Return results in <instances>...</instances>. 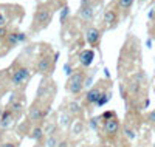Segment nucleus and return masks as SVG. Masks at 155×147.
Wrapping results in <instances>:
<instances>
[{"label":"nucleus","mask_w":155,"mask_h":147,"mask_svg":"<svg viewBox=\"0 0 155 147\" xmlns=\"http://www.w3.org/2000/svg\"><path fill=\"white\" fill-rule=\"evenodd\" d=\"M84 73H76L73 74L70 79H68V82H67V91L73 93V95H78V93H81L82 88H84Z\"/></svg>","instance_id":"nucleus-1"},{"label":"nucleus","mask_w":155,"mask_h":147,"mask_svg":"<svg viewBox=\"0 0 155 147\" xmlns=\"http://www.w3.org/2000/svg\"><path fill=\"white\" fill-rule=\"evenodd\" d=\"M50 20H51V11L48 8H41L34 16V26L36 28H44L50 23Z\"/></svg>","instance_id":"nucleus-2"},{"label":"nucleus","mask_w":155,"mask_h":147,"mask_svg":"<svg viewBox=\"0 0 155 147\" xmlns=\"http://www.w3.org/2000/svg\"><path fill=\"white\" fill-rule=\"evenodd\" d=\"M28 76H30V70L27 68V67H19V68L12 73L11 81H12L14 85H20V84H23L25 81H27Z\"/></svg>","instance_id":"nucleus-3"},{"label":"nucleus","mask_w":155,"mask_h":147,"mask_svg":"<svg viewBox=\"0 0 155 147\" xmlns=\"http://www.w3.org/2000/svg\"><path fill=\"white\" fill-rule=\"evenodd\" d=\"M102 130L107 136H115L120 130V121L116 118H112V119H107L104 121V126H102Z\"/></svg>","instance_id":"nucleus-4"},{"label":"nucleus","mask_w":155,"mask_h":147,"mask_svg":"<svg viewBox=\"0 0 155 147\" xmlns=\"http://www.w3.org/2000/svg\"><path fill=\"white\" fill-rule=\"evenodd\" d=\"M99 37H101V33H99V30H98V28H95V26H90V28L87 30V33H85V39H87V42H88V45H92V47L98 45Z\"/></svg>","instance_id":"nucleus-5"},{"label":"nucleus","mask_w":155,"mask_h":147,"mask_svg":"<svg viewBox=\"0 0 155 147\" xmlns=\"http://www.w3.org/2000/svg\"><path fill=\"white\" fill-rule=\"evenodd\" d=\"M93 59H95V51L93 50H84L79 53V62L82 67H90L93 64Z\"/></svg>","instance_id":"nucleus-6"},{"label":"nucleus","mask_w":155,"mask_h":147,"mask_svg":"<svg viewBox=\"0 0 155 147\" xmlns=\"http://www.w3.org/2000/svg\"><path fill=\"white\" fill-rule=\"evenodd\" d=\"M22 41H25V34H22V33H9L6 36V44L9 47H16Z\"/></svg>","instance_id":"nucleus-7"},{"label":"nucleus","mask_w":155,"mask_h":147,"mask_svg":"<svg viewBox=\"0 0 155 147\" xmlns=\"http://www.w3.org/2000/svg\"><path fill=\"white\" fill-rule=\"evenodd\" d=\"M28 116H30L31 121H41V119H44V116H45V112H42V109H39L37 105H33L28 110Z\"/></svg>","instance_id":"nucleus-8"},{"label":"nucleus","mask_w":155,"mask_h":147,"mask_svg":"<svg viewBox=\"0 0 155 147\" xmlns=\"http://www.w3.org/2000/svg\"><path fill=\"white\" fill-rule=\"evenodd\" d=\"M101 95H102V91H101L99 88H92V90L87 93L85 99H87V102H90V104H98L99 99H101Z\"/></svg>","instance_id":"nucleus-9"},{"label":"nucleus","mask_w":155,"mask_h":147,"mask_svg":"<svg viewBox=\"0 0 155 147\" xmlns=\"http://www.w3.org/2000/svg\"><path fill=\"white\" fill-rule=\"evenodd\" d=\"M51 70V60L48 57H42L37 62V71L39 73H48Z\"/></svg>","instance_id":"nucleus-10"},{"label":"nucleus","mask_w":155,"mask_h":147,"mask_svg":"<svg viewBox=\"0 0 155 147\" xmlns=\"http://www.w3.org/2000/svg\"><path fill=\"white\" fill-rule=\"evenodd\" d=\"M104 22L107 23V25H115L116 22H118V14L113 11V9H107L106 12H104Z\"/></svg>","instance_id":"nucleus-11"},{"label":"nucleus","mask_w":155,"mask_h":147,"mask_svg":"<svg viewBox=\"0 0 155 147\" xmlns=\"http://www.w3.org/2000/svg\"><path fill=\"white\" fill-rule=\"evenodd\" d=\"M79 16H81L82 19H85V20H92L93 16H95V9H93V6L90 5V6H84V8H81V9H79Z\"/></svg>","instance_id":"nucleus-12"},{"label":"nucleus","mask_w":155,"mask_h":147,"mask_svg":"<svg viewBox=\"0 0 155 147\" xmlns=\"http://www.w3.org/2000/svg\"><path fill=\"white\" fill-rule=\"evenodd\" d=\"M12 115L14 113H12L11 110H5L2 118H0V127H8L12 122Z\"/></svg>","instance_id":"nucleus-13"},{"label":"nucleus","mask_w":155,"mask_h":147,"mask_svg":"<svg viewBox=\"0 0 155 147\" xmlns=\"http://www.w3.org/2000/svg\"><path fill=\"white\" fill-rule=\"evenodd\" d=\"M30 138H31L33 141H41V139L44 138V130H42L41 127L33 129V130H31V133H30Z\"/></svg>","instance_id":"nucleus-14"},{"label":"nucleus","mask_w":155,"mask_h":147,"mask_svg":"<svg viewBox=\"0 0 155 147\" xmlns=\"http://www.w3.org/2000/svg\"><path fill=\"white\" fill-rule=\"evenodd\" d=\"M127 88H129V93H132V95H137V93L141 90V84H140L138 81H135V79H132V81L129 82Z\"/></svg>","instance_id":"nucleus-15"},{"label":"nucleus","mask_w":155,"mask_h":147,"mask_svg":"<svg viewBox=\"0 0 155 147\" xmlns=\"http://www.w3.org/2000/svg\"><path fill=\"white\" fill-rule=\"evenodd\" d=\"M9 110H11L12 113H20V112H22V104L12 99L11 104H9Z\"/></svg>","instance_id":"nucleus-16"},{"label":"nucleus","mask_w":155,"mask_h":147,"mask_svg":"<svg viewBox=\"0 0 155 147\" xmlns=\"http://www.w3.org/2000/svg\"><path fill=\"white\" fill-rule=\"evenodd\" d=\"M134 5V0H118V6L121 9H129Z\"/></svg>","instance_id":"nucleus-17"},{"label":"nucleus","mask_w":155,"mask_h":147,"mask_svg":"<svg viewBox=\"0 0 155 147\" xmlns=\"http://www.w3.org/2000/svg\"><path fill=\"white\" fill-rule=\"evenodd\" d=\"M124 135L129 139H134L135 138V130L134 129H129V127H124Z\"/></svg>","instance_id":"nucleus-18"},{"label":"nucleus","mask_w":155,"mask_h":147,"mask_svg":"<svg viewBox=\"0 0 155 147\" xmlns=\"http://www.w3.org/2000/svg\"><path fill=\"white\" fill-rule=\"evenodd\" d=\"M109 99H110V93H102L101 99H99V102H98L96 105H104L106 102H109Z\"/></svg>","instance_id":"nucleus-19"},{"label":"nucleus","mask_w":155,"mask_h":147,"mask_svg":"<svg viewBox=\"0 0 155 147\" xmlns=\"http://www.w3.org/2000/svg\"><path fill=\"white\" fill-rule=\"evenodd\" d=\"M6 23H8V19H6V16L0 12V26H6Z\"/></svg>","instance_id":"nucleus-20"},{"label":"nucleus","mask_w":155,"mask_h":147,"mask_svg":"<svg viewBox=\"0 0 155 147\" xmlns=\"http://www.w3.org/2000/svg\"><path fill=\"white\" fill-rule=\"evenodd\" d=\"M147 121H149L150 124H155V110H152V112L147 115Z\"/></svg>","instance_id":"nucleus-21"},{"label":"nucleus","mask_w":155,"mask_h":147,"mask_svg":"<svg viewBox=\"0 0 155 147\" xmlns=\"http://www.w3.org/2000/svg\"><path fill=\"white\" fill-rule=\"evenodd\" d=\"M68 6H65V8H64V11H62V14H61V22L64 23V20H65V17H67V14H68Z\"/></svg>","instance_id":"nucleus-22"},{"label":"nucleus","mask_w":155,"mask_h":147,"mask_svg":"<svg viewBox=\"0 0 155 147\" xmlns=\"http://www.w3.org/2000/svg\"><path fill=\"white\" fill-rule=\"evenodd\" d=\"M9 33L6 31V26H0V39H2V37H5L6 39V36H8Z\"/></svg>","instance_id":"nucleus-23"},{"label":"nucleus","mask_w":155,"mask_h":147,"mask_svg":"<svg viewBox=\"0 0 155 147\" xmlns=\"http://www.w3.org/2000/svg\"><path fill=\"white\" fill-rule=\"evenodd\" d=\"M54 145H58L56 138H54V136H50V138H48V147H54Z\"/></svg>","instance_id":"nucleus-24"},{"label":"nucleus","mask_w":155,"mask_h":147,"mask_svg":"<svg viewBox=\"0 0 155 147\" xmlns=\"http://www.w3.org/2000/svg\"><path fill=\"white\" fill-rule=\"evenodd\" d=\"M68 109H70V112H79V105L71 102V104H68Z\"/></svg>","instance_id":"nucleus-25"},{"label":"nucleus","mask_w":155,"mask_h":147,"mask_svg":"<svg viewBox=\"0 0 155 147\" xmlns=\"http://www.w3.org/2000/svg\"><path fill=\"white\" fill-rule=\"evenodd\" d=\"M112 118H115V116H113V112H106L104 115H102V119H104V121H107V119H112Z\"/></svg>","instance_id":"nucleus-26"},{"label":"nucleus","mask_w":155,"mask_h":147,"mask_svg":"<svg viewBox=\"0 0 155 147\" xmlns=\"http://www.w3.org/2000/svg\"><path fill=\"white\" fill-rule=\"evenodd\" d=\"M0 147H16V144H12V142H3V144H0Z\"/></svg>","instance_id":"nucleus-27"},{"label":"nucleus","mask_w":155,"mask_h":147,"mask_svg":"<svg viewBox=\"0 0 155 147\" xmlns=\"http://www.w3.org/2000/svg\"><path fill=\"white\" fill-rule=\"evenodd\" d=\"M56 147H68V142H67V141H61Z\"/></svg>","instance_id":"nucleus-28"},{"label":"nucleus","mask_w":155,"mask_h":147,"mask_svg":"<svg viewBox=\"0 0 155 147\" xmlns=\"http://www.w3.org/2000/svg\"><path fill=\"white\" fill-rule=\"evenodd\" d=\"M96 121H98L96 118H95V119H92V121H90V126H92L93 129H96Z\"/></svg>","instance_id":"nucleus-29"},{"label":"nucleus","mask_w":155,"mask_h":147,"mask_svg":"<svg viewBox=\"0 0 155 147\" xmlns=\"http://www.w3.org/2000/svg\"><path fill=\"white\" fill-rule=\"evenodd\" d=\"M65 73L67 74H71V67L70 65H65Z\"/></svg>","instance_id":"nucleus-30"},{"label":"nucleus","mask_w":155,"mask_h":147,"mask_svg":"<svg viewBox=\"0 0 155 147\" xmlns=\"http://www.w3.org/2000/svg\"><path fill=\"white\" fill-rule=\"evenodd\" d=\"M101 147H112V145H109V144H104V145H101Z\"/></svg>","instance_id":"nucleus-31"},{"label":"nucleus","mask_w":155,"mask_h":147,"mask_svg":"<svg viewBox=\"0 0 155 147\" xmlns=\"http://www.w3.org/2000/svg\"><path fill=\"white\" fill-rule=\"evenodd\" d=\"M82 147H88V145H82Z\"/></svg>","instance_id":"nucleus-32"}]
</instances>
